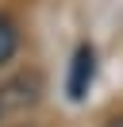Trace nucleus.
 <instances>
[{"label": "nucleus", "instance_id": "1", "mask_svg": "<svg viewBox=\"0 0 123 127\" xmlns=\"http://www.w3.org/2000/svg\"><path fill=\"white\" fill-rule=\"evenodd\" d=\"M92 81H96V46L92 42H77L73 58H69L65 69V93L73 104H81L85 96L92 93Z\"/></svg>", "mask_w": 123, "mask_h": 127}, {"label": "nucleus", "instance_id": "2", "mask_svg": "<svg viewBox=\"0 0 123 127\" xmlns=\"http://www.w3.org/2000/svg\"><path fill=\"white\" fill-rule=\"evenodd\" d=\"M19 50V27L8 12H0V65H8Z\"/></svg>", "mask_w": 123, "mask_h": 127}, {"label": "nucleus", "instance_id": "3", "mask_svg": "<svg viewBox=\"0 0 123 127\" xmlns=\"http://www.w3.org/2000/svg\"><path fill=\"white\" fill-rule=\"evenodd\" d=\"M104 127H123V116H115V119H108Z\"/></svg>", "mask_w": 123, "mask_h": 127}, {"label": "nucleus", "instance_id": "4", "mask_svg": "<svg viewBox=\"0 0 123 127\" xmlns=\"http://www.w3.org/2000/svg\"><path fill=\"white\" fill-rule=\"evenodd\" d=\"M0 112H4V104H0Z\"/></svg>", "mask_w": 123, "mask_h": 127}]
</instances>
